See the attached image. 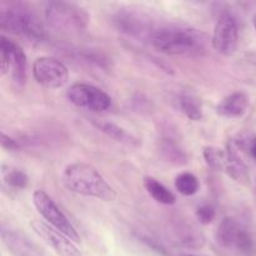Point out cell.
<instances>
[{
    "instance_id": "17",
    "label": "cell",
    "mask_w": 256,
    "mask_h": 256,
    "mask_svg": "<svg viewBox=\"0 0 256 256\" xmlns=\"http://www.w3.org/2000/svg\"><path fill=\"white\" fill-rule=\"evenodd\" d=\"M144 188L148 194L156 202L162 205H172L176 202L174 192H170L164 184L158 182L155 178L145 176L144 178Z\"/></svg>"
},
{
    "instance_id": "15",
    "label": "cell",
    "mask_w": 256,
    "mask_h": 256,
    "mask_svg": "<svg viewBox=\"0 0 256 256\" xmlns=\"http://www.w3.org/2000/svg\"><path fill=\"white\" fill-rule=\"evenodd\" d=\"M224 172H226L229 176H232V179L239 182H244L249 180V172H248L246 164L244 162L242 158L240 156L236 148L232 142H229V146L226 149Z\"/></svg>"
},
{
    "instance_id": "5",
    "label": "cell",
    "mask_w": 256,
    "mask_h": 256,
    "mask_svg": "<svg viewBox=\"0 0 256 256\" xmlns=\"http://www.w3.org/2000/svg\"><path fill=\"white\" fill-rule=\"evenodd\" d=\"M32 202H34L39 214L49 222L50 226L56 229L58 232H62L65 236L69 238L75 244L82 242L78 230L75 229L74 225L66 218V215L59 209V206L55 204L54 200L46 192H42V190L35 192L32 194Z\"/></svg>"
},
{
    "instance_id": "4",
    "label": "cell",
    "mask_w": 256,
    "mask_h": 256,
    "mask_svg": "<svg viewBox=\"0 0 256 256\" xmlns=\"http://www.w3.org/2000/svg\"><path fill=\"white\" fill-rule=\"evenodd\" d=\"M45 19L52 29L68 35H79L89 25V14L84 8L69 2H45Z\"/></svg>"
},
{
    "instance_id": "25",
    "label": "cell",
    "mask_w": 256,
    "mask_h": 256,
    "mask_svg": "<svg viewBox=\"0 0 256 256\" xmlns=\"http://www.w3.org/2000/svg\"><path fill=\"white\" fill-rule=\"evenodd\" d=\"M2 146L4 150H10V152H14V150L19 149V144L16 142V140L8 136L5 132L2 134Z\"/></svg>"
},
{
    "instance_id": "7",
    "label": "cell",
    "mask_w": 256,
    "mask_h": 256,
    "mask_svg": "<svg viewBox=\"0 0 256 256\" xmlns=\"http://www.w3.org/2000/svg\"><path fill=\"white\" fill-rule=\"evenodd\" d=\"M216 240L222 248L235 249L244 255L254 252V239L246 228L234 218H225L216 230Z\"/></svg>"
},
{
    "instance_id": "22",
    "label": "cell",
    "mask_w": 256,
    "mask_h": 256,
    "mask_svg": "<svg viewBox=\"0 0 256 256\" xmlns=\"http://www.w3.org/2000/svg\"><path fill=\"white\" fill-rule=\"evenodd\" d=\"M2 179L8 186L16 190L25 189L28 186V182H29L28 175L20 169H15V168H9V169L4 168L2 169Z\"/></svg>"
},
{
    "instance_id": "6",
    "label": "cell",
    "mask_w": 256,
    "mask_h": 256,
    "mask_svg": "<svg viewBox=\"0 0 256 256\" xmlns=\"http://www.w3.org/2000/svg\"><path fill=\"white\" fill-rule=\"evenodd\" d=\"M28 62L22 48L8 39L5 35L0 36V74L5 76L10 72L12 80L18 85H24L26 82Z\"/></svg>"
},
{
    "instance_id": "13",
    "label": "cell",
    "mask_w": 256,
    "mask_h": 256,
    "mask_svg": "<svg viewBox=\"0 0 256 256\" xmlns=\"http://www.w3.org/2000/svg\"><path fill=\"white\" fill-rule=\"evenodd\" d=\"M32 228L35 234L42 238L60 256H82V252L76 248L75 242H72L69 238L54 228L49 226L40 220H34L32 222Z\"/></svg>"
},
{
    "instance_id": "2",
    "label": "cell",
    "mask_w": 256,
    "mask_h": 256,
    "mask_svg": "<svg viewBox=\"0 0 256 256\" xmlns=\"http://www.w3.org/2000/svg\"><path fill=\"white\" fill-rule=\"evenodd\" d=\"M62 184L69 192L88 198L112 202L116 192L94 166L84 162H74L65 168Z\"/></svg>"
},
{
    "instance_id": "18",
    "label": "cell",
    "mask_w": 256,
    "mask_h": 256,
    "mask_svg": "<svg viewBox=\"0 0 256 256\" xmlns=\"http://www.w3.org/2000/svg\"><path fill=\"white\" fill-rule=\"evenodd\" d=\"M179 105L188 119L192 122H200L202 119V99L194 92H182L179 96Z\"/></svg>"
},
{
    "instance_id": "11",
    "label": "cell",
    "mask_w": 256,
    "mask_h": 256,
    "mask_svg": "<svg viewBox=\"0 0 256 256\" xmlns=\"http://www.w3.org/2000/svg\"><path fill=\"white\" fill-rule=\"evenodd\" d=\"M114 24L119 32L139 39H152L156 29L149 18L134 10H119L114 16Z\"/></svg>"
},
{
    "instance_id": "8",
    "label": "cell",
    "mask_w": 256,
    "mask_h": 256,
    "mask_svg": "<svg viewBox=\"0 0 256 256\" xmlns=\"http://www.w3.org/2000/svg\"><path fill=\"white\" fill-rule=\"evenodd\" d=\"M66 98L75 106L90 110L94 112H102L112 106V98L99 88L84 82H75L70 85Z\"/></svg>"
},
{
    "instance_id": "19",
    "label": "cell",
    "mask_w": 256,
    "mask_h": 256,
    "mask_svg": "<svg viewBox=\"0 0 256 256\" xmlns=\"http://www.w3.org/2000/svg\"><path fill=\"white\" fill-rule=\"evenodd\" d=\"M178 236H179L180 242L184 246L189 248V249H200V248L204 246L205 244V238L196 228H194L192 225H184V226H180V229L178 230Z\"/></svg>"
},
{
    "instance_id": "14",
    "label": "cell",
    "mask_w": 256,
    "mask_h": 256,
    "mask_svg": "<svg viewBox=\"0 0 256 256\" xmlns=\"http://www.w3.org/2000/svg\"><path fill=\"white\" fill-rule=\"evenodd\" d=\"M249 108V98L245 92H236L228 95L216 106L218 114L229 119L242 118Z\"/></svg>"
},
{
    "instance_id": "3",
    "label": "cell",
    "mask_w": 256,
    "mask_h": 256,
    "mask_svg": "<svg viewBox=\"0 0 256 256\" xmlns=\"http://www.w3.org/2000/svg\"><path fill=\"white\" fill-rule=\"evenodd\" d=\"M0 29L32 42H42L45 38L42 22L28 5L12 2L0 10Z\"/></svg>"
},
{
    "instance_id": "16",
    "label": "cell",
    "mask_w": 256,
    "mask_h": 256,
    "mask_svg": "<svg viewBox=\"0 0 256 256\" xmlns=\"http://www.w3.org/2000/svg\"><path fill=\"white\" fill-rule=\"evenodd\" d=\"M94 124L96 125L98 129H99L100 132H102L105 135H108L109 138L114 139L115 142L129 145V146H139V145L142 144L140 140L138 139L136 136H134L132 132H126V130L122 129L119 125L114 124V122H94Z\"/></svg>"
},
{
    "instance_id": "26",
    "label": "cell",
    "mask_w": 256,
    "mask_h": 256,
    "mask_svg": "<svg viewBox=\"0 0 256 256\" xmlns=\"http://www.w3.org/2000/svg\"><path fill=\"white\" fill-rule=\"evenodd\" d=\"M254 26H255V30H256V15L254 16Z\"/></svg>"
},
{
    "instance_id": "9",
    "label": "cell",
    "mask_w": 256,
    "mask_h": 256,
    "mask_svg": "<svg viewBox=\"0 0 256 256\" xmlns=\"http://www.w3.org/2000/svg\"><path fill=\"white\" fill-rule=\"evenodd\" d=\"M35 80L48 89H59L69 80V70L60 60L50 56H42L32 64Z\"/></svg>"
},
{
    "instance_id": "1",
    "label": "cell",
    "mask_w": 256,
    "mask_h": 256,
    "mask_svg": "<svg viewBox=\"0 0 256 256\" xmlns=\"http://www.w3.org/2000/svg\"><path fill=\"white\" fill-rule=\"evenodd\" d=\"M150 42L160 52L175 56H199L206 52L209 38L189 26L165 25L156 28Z\"/></svg>"
},
{
    "instance_id": "27",
    "label": "cell",
    "mask_w": 256,
    "mask_h": 256,
    "mask_svg": "<svg viewBox=\"0 0 256 256\" xmlns=\"http://www.w3.org/2000/svg\"><path fill=\"white\" fill-rule=\"evenodd\" d=\"M188 256H196V255H188Z\"/></svg>"
},
{
    "instance_id": "24",
    "label": "cell",
    "mask_w": 256,
    "mask_h": 256,
    "mask_svg": "<svg viewBox=\"0 0 256 256\" xmlns=\"http://www.w3.org/2000/svg\"><path fill=\"white\" fill-rule=\"evenodd\" d=\"M216 216V212H215L214 208L212 205H200L196 209V219L199 220L200 224L208 225L210 222H212Z\"/></svg>"
},
{
    "instance_id": "21",
    "label": "cell",
    "mask_w": 256,
    "mask_h": 256,
    "mask_svg": "<svg viewBox=\"0 0 256 256\" xmlns=\"http://www.w3.org/2000/svg\"><path fill=\"white\" fill-rule=\"evenodd\" d=\"M162 152L165 160L174 165H184L188 162V155L175 142L166 140L162 144Z\"/></svg>"
},
{
    "instance_id": "23",
    "label": "cell",
    "mask_w": 256,
    "mask_h": 256,
    "mask_svg": "<svg viewBox=\"0 0 256 256\" xmlns=\"http://www.w3.org/2000/svg\"><path fill=\"white\" fill-rule=\"evenodd\" d=\"M204 159L210 168L215 170H224L226 150L219 149L216 146H206L204 149Z\"/></svg>"
},
{
    "instance_id": "20",
    "label": "cell",
    "mask_w": 256,
    "mask_h": 256,
    "mask_svg": "<svg viewBox=\"0 0 256 256\" xmlns=\"http://www.w3.org/2000/svg\"><path fill=\"white\" fill-rule=\"evenodd\" d=\"M175 188L184 196H192L199 190V180L192 172H182L175 179Z\"/></svg>"
},
{
    "instance_id": "10",
    "label": "cell",
    "mask_w": 256,
    "mask_h": 256,
    "mask_svg": "<svg viewBox=\"0 0 256 256\" xmlns=\"http://www.w3.org/2000/svg\"><path fill=\"white\" fill-rule=\"evenodd\" d=\"M238 42H239V29H238L236 20L228 12L220 15L212 32V48L219 54L230 56L236 52Z\"/></svg>"
},
{
    "instance_id": "12",
    "label": "cell",
    "mask_w": 256,
    "mask_h": 256,
    "mask_svg": "<svg viewBox=\"0 0 256 256\" xmlns=\"http://www.w3.org/2000/svg\"><path fill=\"white\" fill-rule=\"evenodd\" d=\"M2 242L12 256H49L32 238L19 229H2Z\"/></svg>"
}]
</instances>
